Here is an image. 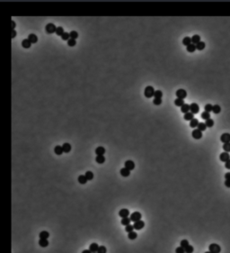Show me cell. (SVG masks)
Returning a JSON list of instances; mask_svg holds the SVG:
<instances>
[{
  "label": "cell",
  "instance_id": "1",
  "mask_svg": "<svg viewBox=\"0 0 230 253\" xmlns=\"http://www.w3.org/2000/svg\"><path fill=\"white\" fill-rule=\"evenodd\" d=\"M154 93H155V89H154L153 86H147V87L145 88L144 95L147 98H151L152 96H154Z\"/></svg>",
  "mask_w": 230,
  "mask_h": 253
},
{
  "label": "cell",
  "instance_id": "2",
  "mask_svg": "<svg viewBox=\"0 0 230 253\" xmlns=\"http://www.w3.org/2000/svg\"><path fill=\"white\" fill-rule=\"evenodd\" d=\"M56 29H57L56 25L54 24H52V23H50V24H48L45 26V31H46V33H47V34H53V33H56Z\"/></svg>",
  "mask_w": 230,
  "mask_h": 253
},
{
  "label": "cell",
  "instance_id": "3",
  "mask_svg": "<svg viewBox=\"0 0 230 253\" xmlns=\"http://www.w3.org/2000/svg\"><path fill=\"white\" fill-rule=\"evenodd\" d=\"M208 250L212 253H220L221 248H220L219 245L216 244V243H212V244H210L208 246Z\"/></svg>",
  "mask_w": 230,
  "mask_h": 253
},
{
  "label": "cell",
  "instance_id": "4",
  "mask_svg": "<svg viewBox=\"0 0 230 253\" xmlns=\"http://www.w3.org/2000/svg\"><path fill=\"white\" fill-rule=\"evenodd\" d=\"M141 217L142 215L139 212H134L133 214H131V215H130V220H131V222L136 223L138 221H140V220H141Z\"/></svg>",
  "mask_w": 230,
  "mask_h": 253
},
{
  "label": "cell",
  "instance_id": "5",
  "mask_svg": "<svg viewBox=\"0 0 230 253\" xmlns=\"http://www.w3.org/2000/svg\"><path fill=\"white\" fill-rule=\"evenodd\" d=\"M190 111L193 114H196L200 112V106L196 103H192L190 105Z\"/></svg>",
  "mask_w": 230,
  "mask_h": 253
},
{
  "label": "cell",
  "instance_id": "6",
  "mask_svg": "<svg viewBox=\"0 0 230 253\" xmlns=\"http://www.w3.org/2000/svg\"><path fill=\"white\" fill-rule=\"evenodd\" d=\"M175 95H176V96H177V98H181V99H183L184 100V98L187 96V92L184 90V89H178L177 91H176V93H175Z\"/></svg>",
  "mask_w": 230,
  "mask_h": 253
},
{
  "label": "cell",
  "instance_id": "7",
  "mask_svg": "<svg viewBox=\"0 0 230 253\" xmlns=\"http://www.w3.org/2000/svg\"><path fill=\"white\" fill-rule=\"evenodd\" d=\"M191 135H192V137L195 140H200L202 137V132H200L198 129H194L192 133H191Z\"/></svg>",
  "mask_w": 230,
  "mask_h": 253
},
{
  "label": "cell",
  "instance_id": "8",
  "mask_svg": "<svg viewBox=\"0 0 230 253\" xmlns=\"http://www.w3.org/2000/svg\"><path fill=\"white\" fill-rule=\"evenodd\" d=\"M219 159L221 160L222 162H226L228 161L230 159V155L228 154V152H222L220 155H219Z\"/></svg>",
  "mask_w": 230,
  "mask_h": 253
},
{
  "label": "cell",
  "instance_id": "9",
  "mask_svg": "<svg viewBox=\"0 0 230 253\" xmlns=\"http://www.w3.org/2000/svg\"><path fill=\"white\" fill-rule=\"evenodd\" d=\"M144 226H145V223L143 222V221H138V222H136V223H134V224H133V227H134V229L135 230H141V229H143L144 228Z\"/></svg>",
  "mask_w": 230,
  "mask_h": 253
},
{
  "label": "cell",
  "instance_id": "10",
  "mask_svg": "<svg viewBox=\"0 0 230 253\" xmlns=\"http://www.w3.org/2000/svg\"><path fill=\"white\" fill-rule=\"evenodd\" d=\"M220 141H221L223 143H228L230 142V134L226 133H223L220 136Z\"/></svg>",
  "mask_w": 230,
  "mask_h": 253
},
{
  "label": "cell",
  "instance_id": "11",
  "mask_svg": "<svg viewBox=\"0 0 230 253\" xmlns=\"http://www.w3.org/2000/svg\"><path fill=\"white\" fill-rule=\"evenodd\" d=\"M125 168L128 169L129 170H133L135 169V163H134L132 160H127V161L125 162L124 164Z\"/></svg>",
  "mask_w": 230,
  "mask_h": 253
},
{
  "label": "cell",
  "instance_id": "12",
  "mask_svg": "<svg viewBox=\"0 0 230 253\" xmlns=\"http://www.w3.org/2000/svg\"><path fill=\"white\" fill-rule=\"evenodd\" d=\"M28 40L30 41L32 44H33V43H36V42H38V36L34 34H30L29 36H28Z\"/></svg>",
  "mask_w": 230,
  "mask_h": 253
},
{
  "label": "cell",
  "instance_id": "13",
  "mask_svg": "<svg viewBox=\"0 0 230 253\" xmlns=\"http://www.w3.org/2000/svg\"><path fill=\"white\" fill-rule=\"evenodd\" d=\"M119 215L120 217H122V218L128 217L129 215H130V211H129L128 209H126V208H123V209H121V210L119 212Z\"/></svg>",
  "mask_w": 230,
  "mask_h": 253
},
{
  "label": "cell",
  "instance_id": "14",
  "mask_svg": "<svg viewBox=\"0 0 230 253\" xmlns=\"http://www.w3.org/2000/svg\"><path fill=\"white\" fill-rule=\"evenodd\" d=\"M95 153H96L97 156H103V154L105 153V149L103 147H102V146L97 147L96 149H95Z\"/></svg>",
  "mask_w": 230,
  "mask_h": 253
},
{
  "label": "cell",
  "instance_id": "15",
  "mask_svg": "<svg viewBox=\"0 0 230 253\" xmlns=\"http://www.w3.org/2000/svg\"><path fill=\"white\" fill-rule=\"evenodd\" d=\"M98 249H99V245L97 244V243H94V242L92 243V244H90V246H89V250L93 253L97 252Z\"/></svg>",
  "mask_w": 230,
  "mask_h": 253
},
{
  "label": "cell",
  "instance_id": "16",
  "mask_svg": "<svg viewBox=\"0 0 230 253\" xmlns=\"http://www.w3.org/2000/svg\"><path fill=\"white\" fill-rule=\"evenodd\" d=\"M62 149H63V151L65 153H68L70 152V150H71V145L69 143H67V142H65L63 145H62Z\"/></svg>",
  "mask_w": 230,
  "mask_h": 253
},
{
  "label": "cell",
  "instance_id": "17",
  "mask_svg": "<svg viewBox=\"0 0 230 253\" xmlns=\"http://www.w3.org/2000/svg\"><path fill=\"white\" fill-rule=\"evenodd\" d=\"M22 48H24V49H29V48L32 46V43H31V42L28 39H24V40H22Z\"/></svg>",
  "mask_w": 230,
  "mask_h": 253
},
{
  "label": "cell",
  "instance_id": "18",
  "mask_svg": "<svg viewBox=\"0 0 230 253\" xmlns=\"http://www.w3.org/2000/svg\"><path fill=\"white\" fill-rule=\"evenodd\" d=\"M120 175L122 177H124V178H127V177H129L130 175V170H129L126 168H123V169H120Z\"/></svg>",
  "mask_w": 230,
  "mask_h": 253
},
{
  "label": "cell",
  "instance_id": "19",
  "mask_svg": "<svg viewBox=\"0 0 230 253\" xmlns=\"http://www.w3.org/2000/svg\"><path fill=\"white\" fill-rule=\"evenodd\" d=\"M200 42V35H198V34H194L193 36L191 37V43H193V44L196 45L197 43H199Z\"/></svg>",
  "mask_w": 230,
  "mask_h": 253
},
{
  "label": "cell",
  "instance_id": "20",
  "mask_svg": "<svg viewBox=\"0 0 230 253\" xmlns=\"http://www.w3.org/2000/svg\"><path fill=\"white\" fill-rule=\"evenodd\" d=\"M39 245L42 248H46L49 246V241L48 239H40L39 241Z\"/></svg>",
  "mask_w": 230,
  "mask_h": 253
},
{
  "label": "cell",
  "instance_id": "21",
  "mask_svg": "<svg viewBox=\"0 0 230 253\" xmlns=\"http://www.w3.org/2000/svg\"><path fill=\"white\" fill-rule=\"evenodd\" d=\"M199 121H198V119H196V118H193V119L191 120V121H190V126H191V128H196V127H198V125H199Z\"/></svg>",
  "mask_w": 230,
  "mask_h": 253
},
{
  "label": "cell",
  "instance_id": "22",
  "mask_svg": "<svg viewBox=\"0 0 230 253\" xmlns=\"http://www.w3.org/2000/svg\"><path fill=\"white\" fill-rule=\"evenodd\" d=\"M183 118H184V120H186V121H191V120L194 118V114H192V113H191V112H188V113L184 114Z\"/></svg>",
  "mask_w": 230,
  "mask_h": 253
},
{
  "label": "cell",
  "instance_id": "23",
  "mask_svg": "<svg viewBox=\"0 0 230 253\" xmlns=\"http://www.w3.org/2000/svg\"><path fill=\"white\" fill-rule=\"evenodd\" d=\"M77 180H78V182L81 184V185H85V184H86V182H87V179H86V176L85 175H80L79 177H78V178H77Z\"/></svg>",
  "mask_w": 230,
  "mask_h": 253
},
{
  "label": "cell",
  "instance_id": "24",
  "mask_svg": "<svg viewBox=\"0 0 230 253\" xmlns=\"http://www.w3.org/2000/svg\"><path fill=\"white\" fill-rule=\"evenodd\" d=\"M181 111H182V113H183V114L188 113V112L190 111V105H188V104H184L183 106H181Z\"/></svg>",
  "mask_w": 230,
  "mask_h": 253
},
{
  "label": "cell",
  "instance_id": "25",
  "mask_svg": "<svg viewBox=\"0 0 230 253\" xmlns=\"http://www.w3.org/2000/svg\"><path fill=\"white\" fill-rule=\"evenodd\" d=\"M54 152H55L57 155H61L62 153H64L63 149H62V146H59V145L56 146L55 149H54Z\"/></svg>",
  "mask_w": 230,
  "mask_h": 253
},
{
  "label": "cell",
  "instance_id": "26",
  "mask_svg": "<svg viewBox=\"0 0 230 253\" xmlns=\"http://www.w3.org/2000/svg\"><path fill=\"white\" fill-rule=\"evenodd\" d=\"M183 45H185L186 47L188 46V45H190V44H191V37H184L183 39Z\"/></svg>",
  "mask_w": 230,
  "mask_h": 253
},
{
  "label": "cell",
  "instance_id": "27",
  "mask_svg": "<svg viewBox=\"0 0 230 253\" xmlns=\"http://www.w3.org/2000/svg\"><path fill=\"white\" fill-rule=\"evenodd\" d=\"M212 112H213L215 114H219V113L221 112V107H220V106H219V105L213 106V107H212Z\"/></svg>",
  "mask_w": 230,
  "mask_h": 253
},
{
  "label": "cell",
  "instance_id": "28",
  "mask_svg": "<svg viewBox=\"0 0 230 253\" xmlns=\"http://www.w3.org/2000/svg\"><path fill=\"white\" fill-rule=\"evenodd\" d=\"M50 237V233L47 231H42L40 233V239H48Z\"/></svg>",
  "mask_w": 230,
  "mask_h": 253
},
{
  "label": "cell",
  "instance_id": "29",
  "mask_svg": "<svg viewBox=\"0 0 230 253\" xmlns=\"http://www.w3.org/2000/svg\"><path fill=\"white\" fill-rule=\"evenodd\" d=\"M184 104H185L184 103V100H183V99H181V98H176L175 100V105L176 106H180L181 107V106H183Z\"/></svg>",
  "mask_w": 230,
  "mask_h": 253
},
{
  "label": "cell",
  "instance_id": "30",
  "mask_svg": "<svg viewBox=\"0 0 230 253\" xmlns=\"http://www.w3.org/2000/svg\"><path fill=\"white\" fill-rule=\"evenodd\" d=\"M130 222H131L130 218H129V217H125V218H122L121 224L122 225H124V226H127V225H129V224H130Z\"/></svg>",
  "mask_w": 230,
  "mask_h": 253
},
{
  "label": "cell",
  "instance_id": "31",
  "mask_svg": "<svg viewBox=\"0 0 230 253\" xmlns=\"http://www.w3.org/2000/svg\"><path fill=\"white\" fill-rule=\"evenodd\" d=\"M205 49V42H200L199 43L196 44V50H202Z\"/></svg>",
  "mask_w": 230,
  "mask_h": 253
},
{
  "label": "cell",
  "instance_id": "32",
  "mask_svg": "<svg viewBox=\"0 0 230 253\" xmlns=\"http://www.w3.org/2000/svg\"><path fill=\"white\" fill-rule=\"evenodd\" d=\"M186 48H187V51H189V52H194L196 50V45L193 44V43L188 45Z\"/></svg>",
  "mask_w": 230,
  "mask_h": 253
},
{
  "label": "cell",
  "instance_id": "33",
  "mask_svg": "<svg viewBox=\"0 0 230 253\" xmlns=\"http://www.w3.org/2000/svg\"><path fill=\"white\" fill-rule=\"evenodd\" d=\"M85 176H86V179H87L88 181L92 180V179L94 178V173L92 172V171H86V174H85Z\"/></svg>",
  "mask_w": 230,
  "mask_h": 253
},
{
  "label": "cell",
  "instance_id": "34",
  "mask_svg": "<svg viewBox=\"0 0 230 253\" xmlns=\"http://www.w3.org/2000/svg\"><path fill=\"white\" fill-rule=\"evenodd\" d=\"M95 160H96L97 163L103 164V163H104V161H105V158H104V156H97Z\"/></svg>",
  "mask_w": 230,
  "mask_h": 253
},
{
  "label": "cell",
  "instance_id": "35",
  "mask_svg": "<svg viewBox=\"0 0 230 253\" xmlns=\"http://www.w3.org/2000/svg\"><path fill=\"white\" fill-rule=\"evenodd\" d=\"M137 237H138V234H137V232H135V231H131V232H129V234H128V238L130 240H135V239H137Z\"/></svg>",
  "mask_w": 230,
  "mask_h": 253
},
{
  "label": "cell",
  "instance_id": "36",
  "mask_svg": "<svg viewBox=\"0 0 230 253\" xmlns=\"http://www.w3.org/2000/svg\"><path fill=\"white\" fill-rule=\"evenodd\" d=\"M205 124H206V126H207V127H208V128H210V127H213V125H214V120H212L211 118H209V119H208V120H206Z\"/></svg>",
  "mask_w": 230,
  "mask_h": 253
},
{
  "label": "cell",
  "instance_id": "37",
  "mask_svg": "<svg viewBox=\"0 0 230 253\" xmlns=\"http://www.w3.org/2000/svg\"><path fill=\"white\" fill-rule=\"evenodd\" d=\"M64 33H65V32H64L63 27H61V26H58V27H57V29H56V34H57V35H58V36H61V35H62Z\"/></svg>",
  "mask_w": 230,
  "mask_h": 253
},
{
  "label": "cell",
  "instance_id": "38",
  "mask_svg": "<svg viewBox=\"0 0 230 253\" xmlns=\"http://www.w3.org/2000/svg\"><path fill=\"white\" fill-rule=\"evenodd\" d=\"M154 96H155V98H162V96H163V92L161 91V90H155Z\"/></svg>",
  "mask_w": 230,
  "mask_h": 253
},
{
  "label": "cell",
  "instance_id": "39",
  "mask_svg": "<svg viewBox=\"0 0 230 253\" xmlns=\"http://www.w3.org/2000/svg\"><path fill=\"white\" fill-rule=\"evenodd\" d=\"M70 39H74V40H77L78 38V33L77 32H76V31H72V32H70Z\"/></svg>",
  "mask_w": 230,
  "mask_h": 253
},
{
  "label": "cell",
  "instance_id": "40",
  "mask_svg": "<svg viewBox=\"0 0 230 253\" xmlns=\"http://www.w3.org/2000/svg\"><path fill=\"white\" fill-rule=\"evenodd\" d=\"M206 129H207V126H206L205 122H200L199 125H198V130H200V132H203L205 131Z\"/></svg>",
  "mask_w": 230,
  "mask_h": 253
},
{
  "label": "cell",
  "instance_id": "41",
  "mask_svg": "<svg viewBox=\"0 0 230 253\" xmlns=\"http://www.w3.org/2000/svg\"><path fill=\"white\" fill-rule=\"evenodd\" d=\"M201 118L204 120H208L210 118V114H209V113H208V112L204 111L203 113H201Z\"/></svg>",
  "mask_w": 230,
  "mask_h": 253
},
{
  "label": "cell",
  "instance_id": "42",
  "mask_svg": "<svg viewBox=\"0 0 230 253\" xmlns=\"http://www.w3.org/2000/svg\"><path fill=\"white\" fill-rule=\"evenodd\" d=\"M223 150H224L226 152H230V142H228V143H224V145H223Z\"/></svg>",
  "mask_w": 230,
  "mask_h": 253
},
{
  "label": "cell",
  "instance_id": "43",
  "mask_svg": "<svg viewBox=\"0 0 230 253\" xmlns=\"http://www.w3.org/2000/svg\"><path fill=\"white\" fill-rule=\"evenodd\" d=\"M77 44V41L74 39H69L67 41V45L70 46V47H74L75 45Z\"/></svg>",
  "mask_w": 230,
  "mask_h": 253
},
{
  "label": "cell",
  "instance_id": "44",
  "mask_svg": "<svg viewBox=\"0 0 230 253\" xmlns=\"http://www.w3.org/2000/svg\"><path fill=\"white\" fill-rule=\"evenodd\" d=\"M61 38H62V40H64V41H68V40L70 39V35L68 33H64V34L61 35Z\"/></svg>",
  "mask_w": 230,
  "mask_h": 253
},
{
  "label": "cell",
  "instance_id": "45",
  "mask_svg": "<svg viewBox=\"0 0 230 253\" xmlns=\"http://www.w3.org/2000/svg\"><path fill=\"white\" fill-rule=\"evenodd\" d=\"M107 252V250L104 246H99V249L97 250V253H106Z\"/></svg>",
  "mask_w": 230,
  "mask_h": 253
},
{
  "label": "cell",
  "instance_id": "46",
  "mask_svg": "<svg viewBox=\"0 0 230 253\" xmlns=\"http://www.w3.org/2000/svg\"><path fill=\"white\" fill-rule=\"evenodd\" d=\"M153 103H154V105H155V106H160L161 104H162V98H154Z\"/></svg>",
  "mask_w": 230,
  "mask_h": 253
},
{
  "label": "cell",
  "instance_id": "47",
  "mask_svg": "<svg viewBox=\"0 0 230 253\" xmlns=\"http://www.w3.org/2000/svg\"><path fill=\"white\" fill-rule=\"evenodd\" d=\"M189 241L187 240H183L182 241H181V247H183V249H185L187 246H189Z\"/></svg>",
  "mask_w": 230,
  "mask_h": 253
},
{
  "label": "cell",
  "instance_id": "48",
  "mask_svg": "<svg viewBox=\"0 0 230 253\" xmlns=\"http://www.w3.org/2000/svg\"><path fill=\"white\" fill-rule=\"evenodd\" d=\"M134 230V227L133 225H131V224H129V225L126 226V228H125V231H127L128 233L129 232H131V231H133Z\"/></svg>",
  "mask_w": 230,
  "mask_h": 253
},
{
  "label": "cell",
  "instance_id": "49",
  "mask_svg": "<svg viewBox=\"0 0 230 253\" xmlns=\"http://www.w3.org/2000/svg\"><path fill=\"white\" fill-rule=\"evenodd\" d=\"M212 107H213V106H212V105H210V104H207V105L205 106V107H204V109H205L206 112L209 113V112L212 111Z\"/></svg>",
  "mask_w": 230,
  "mask_h": 253
},
{
  "label": "cell",
  "instance_id": "50",
  "mask_svg": "<svg viewBox=\"0 0 230 253\" xmlns=\"http://www.w3.org/2000/svg\"><path fill=\"white\" fill-rule=\"evenodd\" d=\"M185 250V253H192L193 252V247L191 246V245H189L187 247L184 249Z\"/></svg>",
  "mask_w": 230,
  "mask_h": 253
},
{
  "label": "cell",
  "instance_id": "51",
  "mask_svg": "<svg viewBox=\"0 0 230 253\" xmlns=\"http://www.w3.org/2000/svg\"><path fill=\"white\" fill-rule=\"evenodd\" d=\"M175 253H185V250L183 249V247H178L176 248V250H175Z\"/></svg>",
  "mask_w": 230,
  "mask_h": 253
},
{
  "label": "cell",
  "instance_id": "52",
  "mask_svg": "<svg viewBox=\"0 0 230 253\" xmlns=\"http://www.w3.org/2000/svg\"><path fill=\"white\" fill-rule=\"evenodd\" d=\"M225 179L226 180H230V172H227L225 174Z\"/></svg>",
  "mask_w": 230,
  "mask_h": 253
},
{
  "label": "cell",
  "instance_id": "53",
  "mask_svg": "<svg viewBox=\"0 0 230 253\" xmlns=\"http://www.w3.org/2000/svg\"><path fill=\"white\" fill-rule=\"evenodd\" d=\"M225 167L227 168V169H230V159L228 160V161H227L226 163H225Z\"/></svg>",
  "mask_w": 230,
  "mask_h": 253
},
{
  "label": "cell",
  "instance_id": "54",
  "mask_svg": "<svg viewBox=\"0 0 230 253\" xmlns=\"http://www.w3.org/2000/svg\"><path fill=\"white\" fill-rule=\"evenodd\" d=\"M225 186H227V187H228V188H230V180L225 181Z\"/></svg>",
  "mask_w": 230,
  "mask_h": 253
},
{
  "label": "cell",
  "instance_id": "55",
  "mask_svg": "<svg viewBox=\"0 0 230 253\" xmlns=\"http://www.w3.org/2000/svg\"><path fill=\"white\" fill-rule=\"evenodd\" d=\"M15 36H16V32H15V30H12V38L14 39Z\"/></svg>",
  "mask_w": 230,
  "mask_h": 253
},
{
  "label": "cell",
  "instance_id": "56",
  "mask_svg": "<svg viewBox=\"0 0 230 253\" xmlns=\"http://www.w3.org/2000/svg\"><path fill=\"white\" fill-rule=\"evenodd\" d=\"M82 253H91V251H90L89 250H85L82 251Z\"/></svg>",
  "mask_w": 230,
  "mask_h": 253
},
{
  "label": "cell",
  "instance_id": "57",
  "mask_svg": "<svg viewBox=\"0 0 230 253\" xmlns=\"http://www.w3.org/2000/svg\"><path fill=\"white\" fill-rule=\"evenodd\" d=\"M12 24H13V30H14V27H15V22H14V21H12Z\"/></svg>",
  "mask_w": 230,
  "mask_h": 253
},
{
  "label": "cell",
  "instance_id": "58",
  "mask_svg": "<svg viewBox=\"0 0 230 253\" xmlns=\"http://www.w3.org/2000/svg\"><path fill=\"white\" fill-rule=\"evenodd\" d=\"M205 253H212V252H210V251H207V252H205Z\"/></svg>",
  "mask_w": 230,
  "mask_h": 253
}]
</instances>
